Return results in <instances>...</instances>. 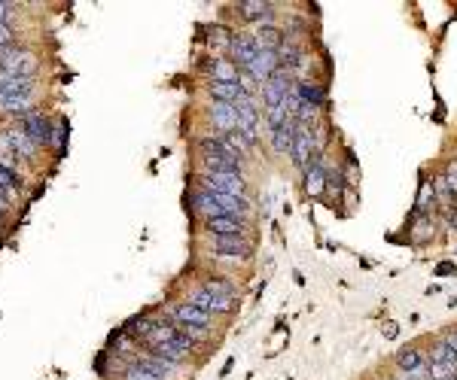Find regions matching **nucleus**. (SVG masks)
<instances>
[{
	"label": "nucleus",
	"mask_w": 457,
	"mask_h": 380,
	"mask_svg": "<svg viewBox=\"0 0 457 380\" xmlns=\"http://www.w3.org/2000/svg\"><path fill=\"white\" fill-rule=\"evenodd\" d=\"M232 365H235V359H226V365H223V377H226L229 371H232Z\"/></svg>",
	"instance_id": "a19ab883"
},
{
	"label": "nucleus",
	"mask_w": 457,
	"mask_h": 380,
	"mask_svg": "<svg viewBox=\"0 0 457 380\" xmlns=\"http://www.w3.org/2000/svg\"><path fill=\"white\" fill-rule=\"evenodd\" d=\"M15 43V31L10 28V24H0V49L13 46Z\"/></svg>",
	"instance_id": "c9c22d12"
},
{
	"label": "nucleus",
	"mask_w": 457,
	"mask_h": 380,
	"mask_svg": "<svg viewBox=\"0 0 457 380\" xmlns=\"http://www.w3.org/2000/svg\"><path fill=\"white\" fill-rule=\"evenodd\" d=\"M211 252L217 259H229V261H247L256 252L253 238H211Z\"/></svg>",
	"instance_id": "6e6552de"
},
{
	"label": "nucleus",
	"mask_w": 457,
	"mask_h": 380,
	"mask_svg": "<svg viewBox=\"0 0 457 380\" xmlns=\"http://www.w3.org/2000/svg\"><path fill=\"white\" fill-rule=\"evenodd\" d=\"M213 319L217 317H211L207 310L195 307V304H189V301H177L171 307V323L186 326V328H207V332H213Z\"/></svg>",
	"instance_id": "f8f14e48"
},
{
	"label": "nucleus",
	"mask_w": 457,
	"mask_h": 380,
	"mask_svg": "<svg viewBox=\"0 0 457 380\" xmlns=\"http://www.w3.org/2000/svg\"><path fill=\"white\" fill-rule=\"evenodd\" d=\"M0 213H3V204H0Z\"/></svg>",
	"instance_id": "37998d69"
},
{
	"label": "nucleus",
	"mask_w": 457,
	"mask_h": 380,
	"mask_svg": "<svg viewBox=\"0 0 457 380\" xmlns=\"http://www.w3.org/2000/svg\"><path fill=\"white\" fill-rule=\"evenodd\" d=\"M427 374H430V380H451L454 371L448 368V365H439V362H430V365H427Z\"/></svg>",
	"instance_id": "2f4dec72"
},
{
	"label": "nucleus",
	"mask_w": 457,
	"mask_h": 380,
	"mask_svg": "<svg viewBox=\"0 0 457 380\" xmlns=\"http://www.w3.org/2000/svg\"><path fill=\"white\" fill-rule=\"evenodd\" d=\"M296 86V73L290 70V67L280 64L278 70H274L269 79L260 86V100H262V109H271V107H280L284 104V98L293 91Z\"/></svg>",
	"instance_id": "39448f33"
},
{
	"label": "nucleus",
	"mask_w": 457,
	"mask_h": 380,
	"mask_svg": "<svg viewBox=\"0 0 457 380\" xmlns=\"http://www.w3.org/2000/svg\"><path fill=\"white\" fill-rule=\"evenodd\" d=\"M0 89H3L6 98H31L34 79H24V76H13V73L0 70Z\"/></svg>",
	"instance_id": "5701e85b"
},
{
	"label": "nucleus",
	"mask_w": 457,
	"mask_h": 380,
	"mask_svg": "<svg viewBox=\"0 0 457 380\" xmlns=\"http://www.w3.org/2000/svg\"><path fill=\"white\" fill-rule=\"evenodd\" d=\"M409 213H412V216H418V213H439L436 192H433V180H430V167H421L418 195H414V204H412Z\"/></svg>",
	"instance_id": "dca6fc26"
},
{
	"label": "nucleus",
	"mask_w": 457,
	"mask_h": 380,
	"mask_svg": "<svg viewBox=\"0 0 457 380\" xmlns=\"http://www.w3.org/2000/svg\"><path fill=\"white\" fill-rule=\"evenodd\" d=\"M253 37H256L260 52H278V49L284 46L287 33H284L280 24H262V28H253Z\"/></svg>",
	"instance_id": "412c9836"
},
{
	"label": "nucleus",
	"mask_w": 457,
	"mask_h": 380,
	"mask_svg": "<svg viewBox=\"0 0 457 380\" xmlns=\"http://www.w3.org/2000/svg\"><path fill=\"white\" fill-rule=\"evenodd\" d=\"M13 201H15V189H13V185H6L3 180H0V204H13Z\"/></svg>",
	"instance_id": "e433bc0d"
},
{
	"label": "nucleus",
	"mask_w": 457,
	"mask_h": 380,
	"mask_svg": "<svg viewBox=\"0 0 457 380\" xmlns=\"http://www.w3.org/2000/svg\"><path fill=\"white\" fill-rule=\"evenodd\" d=\"M149 353H153V356H159V359H165V362H171V365H180V368L189 362V356H193V353L183 350L177 341H165V344H159V347L149 350Z\"/></svg>",
	"instance_id": "a878e982"
},
{
	"label": "nucleus",
	"mask_w": 457,
	"mask_h": 380,
	"mask_svg": "<svg viewBox=\"0 0 457 380\" xmlns=\"http://www.w3.org/2000/svg\"><path fill=\"white\" fill-rule=\"evenodd\" d=\"M430 180H433V192H436L439 216L451 213V210L457 207V195H454V189H451V185H448V180L442 176V171H439V167H433V171H430Z\"/></svg>",
	"instance_id": "6ab92c4d"
},
{
	"label": "nucleus",
	"mask_w": 457,
	"mask_h": 380,
	"mask_svg": "<svg viewBox=\"0 0 457 380\" xmlns=\"http://www.w3.org/2000/svg\"><path fill=\"white\" fill-rule=\"evenodd\" d=\"M332 167L329 152H314L311 165L302 171V192L311 201H323L327 198V171Z\"/></svg>",
	"instance_id": "20e7f679"
},
{
	"label": "nucleus",
	"mask_w": 457,
	"mask_h": 380,
	"mask_svg": "<svg viewBox=\"0 0 457 380\" xmlns=\"http://www.w3.org/2000/svg\"><path fill=\"white\" fill-rule=\"evenodd\" d=\"M19 128L28 134V137L34 140L37 146H46V143H52V125H49V119L40 113V109H31V113L19 122Z\"/></svg>",
	"instance_id": "f3484780"
},
{
	"label": "nucleus",
	"mask_w": 457,
	"mask_h": 380,
	"mask_svg": "<svg viewBox=\"0 0 457 380\" xmlns=\"http://www.w3.org/2000/svg\"><path fill=\"white\" fill-rule=\"evenodd\" d=\"M207 95L211 100H223V104H238L241 98H244V89H241V82H207Z\"/></svg>",
	"instance_id": "b1692460"
},
{
	"label": "nucleus",
	"mask_w": 457,
	"mask_h": 380,
	"mask_svg": "<svg viewBox=\"0 0 457 380\" xmlns=\"http://www.w3.org/2000/svg\"><path fill=\"white\" fill-rule=\"evenodd\" d=\"M442 234V219L439 213H418V216H405V243L412 250H427L433 247Z\"/></svg>",
	"instance_id": "f03ea898"
},
{
	"label": "nucleus",
	"mask_w": 457,
	"mask_h": 380,
	"mask_svg": "<svg viewBox=\"0 0 457 380\" xmlns=\"http://www.w3.org/2000/svg\"><path fill=\"white\" fill-rule=\"evenodd\" d=\"M439 337H442V344L457 356V328H454V326H451V328H442V332H439Z\"/></svg>",
	"instance_id": "72a5a7b5"
},
{
	"label": "nucleus",
	"mask_w": 457,
	"mask_h": 380,
	"mask_svg": "<svg viewBox=\"0 0 457 380\" xmlns=\"http://www.w3.org/2000/svg\"><path fill=\"white\" fill-rule=\"evenodd\" d=\"M424 365H430V362H427V347H424L421 341L403 344V347L390 356L394 374H405V371H414V368H424Z\"/></svg>",
	"instance_id": "9b49d317"
},
{
	"label": "nucleus",
	"mask_w": 457,
	"mask_h": 380,
	"mask_svg": "<svg viewBox=\"0 0 457 380\" xmlns=\"http://www.w3.org/2000/svg\"><path fill=\"white\" fill-rule=\"evenodd\" d=\"M457 274V261H439L433 268V277H454Z\"/></svg>",
	"instance_id": "f704fd0d"
},
{
	"label": "nucleus",
	"mask_w": 457,
	"mask_h": 380,
	"mask_svg": "<svg viewBox=\"0 0 457 380\" xmlns=\"http://www.w3.org/2000/svg\"><path fill=\"white\" fill-rule=\"evenodd\" d=\"M235 10L241 22L253 24V28L278 24V3H269V0H241V3H235Z\"/></svg>",
	"instance_id": "1a4fd4ad"
},
{
	"label": "nucleus",
	"mask_w": 457,
	"mask_h": 380,
	"mask_svg": "<svg viewBox=\"0 0 457 380\" xmlns=\"http://www.w3.org/2000/svg\"><path fill=\"white\" fill-rule=\"evenodd\" d=\"M427 362H439V365H448V368H451L454 374H457V356H454V353L445 347V344H442V337H439V335H436L433 341L427 344Z\"/></svg>",
	"instance_id": "cd10ccee"
},
{
	"label": "nucleus",
	"mask_w": 457,
	"mask_h": 380,
	"mask_svg": "<svg viewBox=\"0 0 457 380\" xmlns=\"http://www.w3.org/2000/svg\"><path fill=\"white\" fill-rule=\"evenodd\" d=\"M381 335L390 337V341H394V337H400V323H394V319H387V323H381Z\"/></svg>",
	"instance_id": "58836bf2"
},
{
	"label": "nucleus",
	"mask_w": 457,
	"mask_h": 380,
	"mask_svg": "<svg viewBox=\"0 0 457 380\" xmlns=\"http://www.w3.org/2000/svg\"><path fill=\"white\" fill-rule=\"evenodd\" d=\"M189 210L202 219H217V216H247L253 219L256 204L247 195H213V192L195 189L189 195Z\"/></svg>",
	"instance_id": "f257e3e1"
},
{
	"label": "nucleus",
	"mask_w": 457,
	"mask_h": 380,
	"mask_svg": "<svg viewBox=\"0 0 457 380\" xmlns=\"http://www.w3.org/2000/svg\"><path fill=\"white\" fill-rule=\"evenodd\" d=\"M6 143H10V149L13 152H19V155H24V158H34L37 155V143L28 137V134H24L22 128H10L6 131Z\"/></svg>",
	"instance_id": "bb28decb"
},
{
	"label": "nucleus",
	"mask_w": 457,
	"mask_h": 380,
	"mask_svg": "<svg viewBox=\"0 0 457 380\" xmlns=\"http://www.w3.org/2000/svg\"><path fill=\"white\" fill-rule=\"evenodd\" d=\"M454 259H457V243H454Z\"/></svg>",
	"instance_id": "79ce46f5"
},
{
	"label": "nucleus",
	"mask_w": 457,
	"mask_h": 380,
	"mask_svg": "<svg viewBox=\"0 0 457 380\" xmlns=\"http://www.w3.org/2000/svg\"><path fill=\"white\" fill-rule=\"evenodd\" d=\"M293 137H296V122H287L284 128L265 134L271 155H278V158H290V149H293Z\"/></svg>",
	"instance_id": "aec40b11"
},
{
	"label": "nucleus",
	"mask_w": 457,
	"mask_h": 380,
	"mask_svg": "<svg viewBox=\"0 0 457 380\" xmlns=\"http://www.w3.org/2000/svg\"><path fill=\"white\" fill-rule=\"evenodd\" d=\"M122 380H162V377L149 374V371H144L140 365H128V368H126V374H122Z\"/></svg>",
	"instance_id": "473e14b6"
},
{
	"label": "nucleus",
	"mask_w": 457,
	"mask_h": 380,
	"mask_svg": "<svg viewBox=\"0 0 457 380\" xmlns=\"http://www.w3.org/2000/svg\"><path fill=\"white\" fill-rule=\"evenodd\" d=\"M278 67H280V55H278V52H260V55L253 58V64H250V67H244V70L253 76L256 86H262V82L269 79V76H271L274 70H278Z\"/></svg>",
	"instance_id": "4be33fe9"
},
{
	"label": "nucleus",
	"mask_w": 457,
	"mask_h": 380,
	"mask_svg": "<svg viewBox=\"0 0 457 380\" xmlns=\"http://www.w3.org/2000/svg\"><path fill=\"white\" fill-rule=\"evenodd\" d=\"M256 55H260V46H256L253 31H235V33H232V43H229V55L226 58L238 67V70L250 67Z\"/></svg>",
	"instance_id": "9d476101"
},
{
	"label": "nucleus",
	"mask_w": 457,
	"mask_h": 380,
	"mask_svg": "<svg viewBox=\"0 0 457 380\" xmlns=\"http://www.w3.org/2000/svg\"><path fill=\"white\" fill-rule=\"evenodd\" d=\"M311 155H314V137H311V128H305V125H296V137H293V149H290V165L299 171H302L311 165Z\"/></svg>",
	"instance_id": "4468645a"
},
{
	"label": "nucleus",
	"mask_w": 457,
	"mask_h": 380,
	"mask_svg": "<svg viewBox=\"0 0 457 380\" xmlns=\"http://www.w3.org/2000/svg\"><path fill=\"white\" fill-rule=\"evenodd\" d=\"M262 119H265V131H278V128H284L287 122H293V119H290V113H287V107H284V104L265 109Z\"/></svg>",
	"instance_id": "7c9ffc66"
},
{
	"label": "nucleus",
	"mask_w": 457,
	"mask_h": 380,
	"mask_svg": "<svg viewBox=\"0 0 457 380\" xmlns=\"http://www.w3.org/2000/svg\"><path fill=\"white\" fill-rule=\"evenodd\" d=\"M202 286H204V289H211V292H217V295H223V298L238 301V286H235V283H229L226 277H207V280H204Z\"/></svg>",
	"instance_id": "c85d7f7f"
},
{
	"label": "nucleus",
	"mask_w": 457,
	"mask_h": 380,
	"mask_svg": "<svg viewBox=\"0 0 457 380\" xmlns=\"http://www.w3.org/2000/svg\"><path fill=\"white\" fill-rule=\"evenodd\" d=\"M0 70L3 73H13V76H24V79H34L37 73V58L31 52H24V49H19V52L0 58Z\"/></svg>",
	"instance_id": "a211bd4d"
},
{
	"label": "nucleus",
	"mask_w": 457,
	"mask_h": 380,
	"mask_svg": "<svg viewBox=\"0 0 457 380\" xmlns=\"http://www.w3.org/2000/svg\"><path fill=\"white\" fill-rule=\"evenodd\" d=\"M454 328H457V326H454Z\"/></svg>",
	"instance_id": "49530a36"
},
{
	"label": "nucleus",
	"mask_w": 457,
	"mask_h": 380,
	"mask_svg": "<svg viewBox=\"0 0 457 380\" xmlns=\"http://www.w3.org/2000/svg\"><path fill=\"white\" fill-rule=\"evenodd\" d=\"M189 304H195V307H202L207 310L211 317H232L238 310V301H232V298H223V295L217 292H211V289H204V286H195L193 292H189Z\"/></svg>",
	"instance_id": "0eeeda50"
},
{
	"label": "nucleus",
	"mask_w": 457,
	"mask_h": 380,
	"mask_svg": "<svg viewBox=\"0 0 457 380\" xmlns=\"http://www.w3.org/2000/svg\"><path fill=\"white\" fill-rule=\"evenodd\" d=\"M442 219V228L445 231H451V234H457V207L451 210V213H445V216H439Z\"/></svg>",
	"instance_id": "4c0bfd02"
},
{
	"label": "nucleus",
	"mask_w": 457,
	"mask_h": 380,
	"mask_svg": "<svg viewBox=\"0 0 457 380\" xmlns=\"http://www.w3.org/2000/svg\"><path fill=\"white\" fill-rule=\"evenodd\" d=\"M207 122L213 125V131H217V134L238 131V109H235V104L211 100V104H207Z\"/></svg>",
	"instance_id": "2eb2a0df"
},
{
	"label": "nucleus",
	"mask_w": 457,
	"mask_h": 380,
	"mask_svg": "<svg viewBox=\"0 0 457 380\" xmlns=\"http://www.w3.org/2000/svg\"><path fill=\"white\" fill-rule=\"evenodd\" d=\"M195 189H204V192H213V195H247V176L244 174H202L195 171Z\"/></svg>",
	"instance_id": "7ed1b4c3"
},
{
	"label": "nucleus",
	"mask_w": 457,
	"mask_h": 380,
	"mask_svg": "<svg viewBox=\"0 0 457 380\" xmlns=\"http://www.w3.org/2000/svg\"><path fill=\"white\" fill-rule=\"evenodd\" d=\"M207 238H253V219L247 216H217L202 219Z\"/></svg>",
	"instance_id": "423d86ee"
},
{
	"label": "nucleus",
	"mask_w": 457,
	"mask_h": 380,
	"mask_svg": "<svg viewBox=\"0 0 457 380\" xmlns=\"http://www.w3.org/2000/svg\"><path fill=\"white\" fill-rule=\"evenodd\" d=\"M451 380H457V374H454V377H451Z\"/></svg>",
	"instance_id": "c03bdc74"
},
{
	"label": "nucleus",
	"mask_w": 457,
	"mask_h": 380,
	"mask_svg": "<svg viewBox=\"0 0 457 380\" xmlns=\"http://www.w3.org/2000/svg\"><path fill=\"white\" fill-rule=\"evenodd\" d=\"M0 113L6 116H19V122L31 113V98H3L0 100Z\"/></svg>",
	"instance_id": "c756f323"
},
{
	"label": "nucleus",
	"mask_w": 457,
	"mask_h": 380,
	"mask_svg": "<svg viewBox=\"0 0 457 380\" xmlns=\"http://www.w3.org/2000/svg\"><path fill=\"white\" fill-rule=\"evenodd\" d=\"M15 10L13 3H0V24H6V15H10Z\"/></svg>",
	"instance_id": "ea45409f"
},
{
	"label": "nucleus",
	"mask_w": 457,
	"mask_h": 380,
	"mask_svg": "<svg viewBox=\"0 0 457 380\" xmlns=\"http://www.w3.org/2000/svg\"><path fill=\"white\" fill-rule=\"evenodd\" d=\"M293 91L302 98V104H311V107H317V109L327 113V107H329V86H327V79L305 76V79H296Z\"/></svg>",
	"instance_id": "ddd939ff"
},
{
	"label": "nucleus",
	"mask_w": 457,
	"mask_h": 380,
	"mask_svg": "<svg viewBox=\"0 0 457 380\" xmlns=\"http://www.w3.org/2000/svg\"><path fill=\"white\" fill-rule=\"evenodd\" d=\"M207 73H211L213 82H238V76H241L238 67L232 64L229 58H223V55H217L211 64H207Z\"/></svg>",
	"instance_id": "393cba45"
},
{
	"label": "nucleus",
	"mask_w": 457,
	"mask_h": 380,
	"mask_svg": "<svg viewBox=\"0 0 457 380\" xmlns=\"http://www.w3.org/2000/svg\"><path fill=\"white\" fill-rule=\"evenodd\" d=\"M427 380H430V377H427Z\"/></svg>",
	"instance_id": "a18cd8bd"
}]
</instances>
